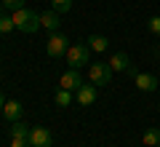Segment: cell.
<instances>
[{
    "label": "cell",
    "instance_id": "cell-17",
    "mask_svg": "<svg viewBox=\"0 0 160 147\" xmlns=\"http://www.w3.org/2000/svg\"><path fill=\"white\" fill-rule=\"evenodd\" d=\"M51 6H53V11H59V13H67L69 8H72V0H51Z\"/></svg>",
    "mask_w": 160,
    "mask_h": 147
},
{
    "label": "cell",
    "instance_id": "cell-21",
    "mask_svg": "<svg viewBox=\"0 0 160 147\" xmlns=\"http://www.w3.org/2000/svg\"><path fill=\"white\" fill-rule=\"evenodd\" d=\"M3 104H6V96L0 94V113H3Z\"/></svg>",
    "mask_w": 160,
    "mask_h": 147
},
{
    "label": "cell",
    "instance_id": "cell-20",
    "mask_svg": "<svg viewBox=\"0 0 160 147\" xmlns=\"http://www.w3.org/2000/svg\"><path fill=\"white\" fill-rule=\"evenodd\" d=\"M11 147H32L29 139H11Z\"/></svg>",
    "mask_w": 160,
    "mask_h": 147
},
{
    "label": "cell",
    "instance_id": "cell-8",
    "mask_svg": "<svg viewBox=\"0 0 160 147\" xmlns=\"http://www.w3.org/2000/svg\"><path fill=\"white\" fill-rule=\"evenodd\" d=\"M83 86V78H80L78 70H67V72L59 78V88H67V91H78Z\"/></svg>",
    "mask_w": 160,
    "mask_h": 147
},
{
    "label": "cell",
    "instance_id": "cell-3",
    "mask_svg": "<svg viewBox=\"0 0 160 147\" xmlns=\"http://www.w3.org/2000/svg\"><path fill=\"white\" fill-rule=\"evenodd\" d=\"M67 48H69V38H67V35H62V32H51V35H48L46 51H48V56H51V59L64 56V54H67Z\"/></svg>",
    "mask_w": 160,
    "mask_h": 147
},
{
    "label": "cell",
    "instance_id": "cell-19",
    "mask_svg": "<svg viewBox=\"0 0 160 147\" xmlns=\"http://www.w3.org/2000/svg\"><path fill=\"white\" fill-rule=\"evenodd\" d=\"M147 29H149L152 35H160V16H152V19H149V22H147Z\"/></svg>",
    "mask_w": 160,
    "mask_h": 147
},
{
    "label": "cell",
    "instance_id": "cell-10",
    "mask_svg": "<svg viewBox=\"0 0 160 147\" xmlns=\"http://www.w3.org/2000/svg\"><path fill=\"white\" fill-rule=\"evenodd\" d=\"M133 83H136L139 91H155L158 88V78H155L152 72H139L136 78H133Z\"/></svg>",
    "mask_w": 160,
    "mask_h": 147
},
{
    "label": "cell",
    "instance_id": "cell-9",
    "mask_svg": "<svg viewBox=\"0 0 160 147\" xmlns=\"http://www.w3.org/2000/svg\"><path fill=\"white\" fill-rule=\"evenodd\" d=\"M59 24H62V19H59V11H46V13H40V27L48 29V32H59Z\"/></svg>",
    "mask_w": 160,
    "mask_h": 147
},
{
    "label": "cell",
    "instance_id": "cell-5",
    "mask_svg": "<svg viewBox=\"0 0 160 147\" xmlns=\"http://www.w3.org/2000/svg\"><path fill=\"white\" fill-rule=\"evenodd\" d=\"M109 67H112V72H126V75H131V78H136V67L131 64V59H128V54L126 51H118V54H112V59H109Z\"/></svg>",
    "mask_w": 160,
    "mask_h": 147
},
{
    "label": "cell",
    "instance_id": "cell-13",
    "mask_svg": "<svg viewBox=\"0 0 160 147\" xmlns=\"http://www.w3.org/2000/svg\"><path fill=\"white\" fill-rule=\"evenodd\" d=\"M88 43H91V51H96V54H102V51H107V48H109V40L104 38V35H91Z\"/></svg>",
    "mask_w": 160,
    "mask_h": 147
},
{
    "label": "cell",
    "instance_id": "cell-14",
    "mask_svg": "<svg viewBox=\"0 0 160 147\" xmlns=\"http://www.w3.org/2000/svg\"><path fill=\"white\" fill-rule=\"evenodd\" d=\"M53 99H56V104H59V107H69V104L75 102V91H67V88H59V91H56V96H53Z\"/></svg>",
    "mask_w": 160,
    "mask_h": 147
},
{
    "label": "cell",
    "instance_id": "cell-16",
    "mask_svg": "<svg viewBox=\"0 0 160 147\" xmlns=\"http://www.w3.org/2000/svg\"><path fill=\"white\" fill-rule=\"evenodd\" d=\"M11 29H16L13 27V16H3L0 13V35H8Z\"/></svg>",
    "mask_w": 160,
    "mask_h": 147
},
{
    "label": "cell",
    "instance_id": "cell-6",
    "mask_svg": "<svg viewBox=\"0 0 160 147\" xmlns=\"http://www.w3.org/2000/svg\"><path fill=\"white\" fill-rule=\"evenodd\" d=\"M29 144L32 147H51L53 144L51 131L46 126H32V131H29Z\"/></svg>",
    "mask_w": 160,
    "mask_h": 147
},
{
    "label": "cell",
    "instance_id": "cell-2",
    "mask_svg": "<svg viewBox=\"0 0 160 147\" xmlns=\"http://www.w3.org/2000/svg\"><path fill=\"white\" fill-rule=\"evenodd\" d=\"M67 64L72 70H80V67H86V64H91V45H86V43H75V45H69L67 48Z\"/></svg>",
    "mask_w": 160,
    "mask_h": 147
},
{
    "label": "cell",
    "instance_id": "cell-4",
    "mask_svg": "<svg viewBox=\"0 0 160 147\" xmlns=\"http://www.w3.org/2000/svg\"><path fill=\"white\" fill-rule=\"evenodd\" d=\"M91 67V83L93 86H107L109 80H112V67H109V62H93L88 64Z\"/></svg>",
    "mask_w": 160,
    "mask_h": 147
},
{
    "label": "cell",
    "instance_id": "cell-11",
    "mask_svg": "<svg viewBox=\"0 0 160 147\" xmlns=\"http://www.w3.org/2000/svg\"><path fill=\"white\" fill-rule=\"evenodd\" d=\"M22 113H24V107L16 102V99H8L6 104H3V115H6V120H22Z\"/></svg>",
    "mask_w": 160,
    "mask_h": 147
},
{
    "label": "cell",
    "instance_id": "cell-12",
    "mask_svg": "<svg viewBox=\"0 0 160 147\" xmlns=\"http://www.w3.org/2000/svg\"><path fill=\"white\" fill-rule=\"evenodd\" d=\"M29 126L27 123H22V120H13L11 123V129H8V134H11V139H29Z\"/></svg>",
    "mask_w": 160,
    "mask_h": 147
},
{
    "label": "cell",
    "instance_id": "cell-18",
    "mask_svg": "<svg viewBox=\"0 0 160 147\" xmlns=\"http://www.w3.org/2000/svg\"><path fill=\"white\" fill-rule=\"evenodd\" d=\"M0 3H3V8H11V11L24 8V0H0Z\"/></svg>",
    "mask_w": 160,
    "mask_h": 147
},
{
    "label": "cell",
    "instance_id": "cell-15",
    "mask_svg": "<svg viewBox=\"0 0 160 147\" xmlns=\"http://www.w3.org/2000/svg\"><path fill=\"white\" fill-rule=\"evenodd\" d=\"M142 142L147 147H160V131L158 129H147V131H144V136H142Z\"/></svg>",
    "mask_w": 160,
    "mask_h": 147
},
{
    "label": "cell",
    "instance_id": "cell-7",
    "mask_svg": "<svg viewBox=\"0 0 160 147\" xmlns=\"http://www.w3.org/2000/svg\"><path fill=\"white\" fill-rule=\"evenodd\" d=\"M75 102H78L80 107H91V104L96 102V86L93 83H83L78 91H75Z\"/></svg>",
    "mask_w": 160,
    "mask_h": 147
},
{
    "label": "cell",
    "instance_id": "cell-1",
    "mask_svg": "<svg viewBox=\"0 0 160 147\" xmlns=\"http://www.w3.org/2000/svg\"><path fill=\"white\" fill-rule=\"evenodd\" d=\"M13 27L19 29V32H38L40 29V13L29 11V8H19V11H13Z\"/></svg>",
    "mask_w": 160,
    "mask_h": 147
}]
</instances>
